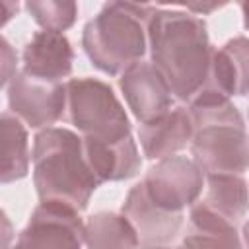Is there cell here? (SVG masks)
I'll list each match as a JSON object with an SVG mask.
<instances>
[{"label": "cell", "instance_id": "obj_1", "mask_svg": "<svg viewBox=\"0 0 249 249\" xmlns=\"http://www.w3.org/2000/svg\"><path fill=\"white\" fill-rule=\"evenodd\" d=\"M150 56L173 97L191 103L208 84L214 49L206 23L191 12L156 8L148 23Z\"/></svg>", "mask_w": 249, "mask_h": 249}, {"label": "cell", "instance_id": "obj_2", "mask_svg": "<svg viewBox=\"0 0 249 249\" xmlns=\"http://www.w3.org/2000/svg\"><path fill=\"white\" fill-rule=\"evenodd\" d=\"M33 183L41 202L66 204L78 212L88 208L101 185L86 160L84 140L60 126L43 128L33 138Z\"/></svg>", "mask_w": 249, "mask_h": 249}, {"label": "cell", "instance_id": "obj_3", "mask_svg": "<svg viewBox=\"0 0 249 249\" xmlns=\"http://www.w3.org/2000/svg\"><path fill=\"white\" fill-rule=\"evenodd\" d=\"M191 154L206 175H241L249 169V134L230 97L202 89L191 103Z\"/></svg>", "mask_w": 249, "mask_h": 249}, {"label": "cell", "instance_id": "obj_4", "mask_svg": "<svg viewBox=\"0 0 249 249\" xmlns=\"http://www.w3.org/2000/svg\"><path fill=\"white\" fill-rule=\"evenodd\" d=\"M156 6L107 2L84 25L82 47L89 62L103 74L117 76L140 62L146 53L148 23Z\"/></svg>", "mask_w": 249, "mask_h": 249}, {"label": "cell", "instance_id": "obj_5", "mask_svg": "<svg viewBox=\"0 0 249 249\" xmlns=\"http://www.w3.org/2000/svg\"><path fill=\"white\" fill-rule=\"evenodd\" d=\"M68 121L84 134L103 142L130 136V121L113 88L97 78H72L66 82Z\"/></svg>", "mask_w": 249, "mask_h": 249}, {"label": "cell", "instance_id": "obj_6", "mask_svg": "<svg viewBox=\"0 0 249 249\" xmlns=\"http://www.w3.org/2000/svg\"><path fill=\"white\" fill-rule=\"evenodd\" d=\"M142 183L156 206L165 212L183 214L185 206H193L198 200L204 171L191 158L169 156L152 165Z\"/></svg>", "mask_w": 249, "mask_h": 249}, {"label": "cell", "instance_id": "obj_7", "mask_svg": "<svg viewBox=\"0 0 249 249\" xmlns=\"http://www.w3.org/2000/svg\"><path fill=\"white\" fill-rule=\"evenodd\" d=\"M84 243L86 224L78 210L58 202H41L12 249H82Z\"/></svg>", "mask_w": 249, "mask_h": 249}, {"label": "cell", "instance_id": "obj_8", "mask_svg": "<svg viewBox=\"0 0 249 249\" xmlns=\"http://www.w3.org/2000/svg\"><path fill=\"white\" fill-rule=\"evenodd\" d=\"M8 107L31 128H51L66 109V84L37 80L21 70L8 84Z\"/></svg>", "mask_w": 249, "mask_h": 249}, {"label": "cell", "instance_id": "obj_9", "mask_svg": "<svg viewBox=\"0 0 249 249\" xmlns=\"http://www.w3.org/2000/svg\"><path fill=\"white\" fill-rule=\"evenodd\" d=\"M119 88L140 124L156 121L173 109V93L152 62L140 60L132 64L121 74Z\"/></svg>", "mask_w": 249, "mask_h": 249}, {"label": "cell", "instance_id": "obj_10", "mask_svg": "<svg viewBox=\"0 0 249 249\" xmlns=\"http://www.w3.org/2000/svg\"><path fill=\"white\" fill-rule=\"evenodd\" d=\"M123 214L134 226L144 245H167L177 237L183 226V214L165 212L156 206L142 181L128 191L123 202Z\"/></svg>", "mask_w": 249, "mask_h": 249}, {"label": "cell", "instance_id": "obj_11", "mask_svg": "<svg viewBox=\"0 0 249 249\" xmlns=\"http://www.w3.org/2000/svg\"><path fill=\"white\" fill-rule=\"evenodd\" d=\"M23 72L45 82L62 84L72 72L74 51L70 41L56 31H37L21 53Z\"/></svg>", "mask_w": 249, "mask_h": 249}, {"label": "cell", "instance_id": "obj_12", "mask_svg": "<svg viewBox=\"0 0 249 249\" xmlns=\"http://www.w3.org/2000/svg\"><path fill=\"white\" fill-rule=\"evenodd\" d=\"M138 138L148 160H163L173 156L193 140V121L189 109L173 107L160 119L140 124Z\"/></svg>", "mask_w": 249, "mask_h": 249}, {"label": "cell", "instance_id": "obj_13", "mask_svg": "<svg viewBox=\"0 0 249 249\" xmlns=\"http://www.w3.org/2000/svg\"><path fill=\"white\" fill-rule=\"evenodd\" d=\"M82 140H84L86 160L99 183L124 181L140 171L142 158L132 136L119 142H103L93 138H82Z\"/></svg>", "mask_w": 249, "mask_h": 249}, {"label": "cell", "instance_id": "obj_14", "mask_svg": "<svg viewBox=\"0 0 249 249\" xmlns=\"http://www.w3.org/2000/svg\"><path fill=\"white\" fill-rule=\"evenodd\" d=\"M204 89L226 97L249 93V39L233 37L218 51L214 49L210 80Z\"/></svg>", "mask_w": 249, "mask_h": 249}, {"label": "cell", "instance_id": "obj_15", "mask_svg": "<svg viewBox=\"0 0 249 249\" xmlns=\"http://www.w3.org/2000/svg\"><path fill=\"white\" fill-rule=\"evenodd\" d=\"M177 249H243L237 226L206 210L198 202L191 206L189 230Z\"/></svg>", "mask_w": 249, "mask_h": 249}, {"label": "cell", "instance_id": "obj_16", "mask_svg": "<svg viewBox=\"0 0 249 249\" xmlns=\"http://www.w3.org/2000/svg\"><path fill=\"white\" fill-rule=\"evenodd\" d=\"M196 202L237 226L249 210V185L241 175H208V191Z\"/></svg>", "mask_w": 249, "mask_h": 249}, {"label": "cell", "instance_id": "obj_17", "mask_svg": "<svg viewBox=\"0 0 249 249\" xmlns=\"http://www.w3.org/2000/svg\"><path fill=\"white\" fill-rule=\"evenodd\" d=\"M140 237L124 214L95 212L86 222L88 249H136Z\"/></svg>", "mask_w": 249, "mask_h": 249}, {"label": "cell", "instance_id": "obj_18", "mask_svg": "<svg viewBox=\"0 0 249 249\" xmlns=\"http://www.w3.org/2000/svg\"><path fill=\"white\" fill-rule=\"evenodd\" d=\"M0 132H2V169L0 181L12 183L23 179L29 171V144L27 130L14 113L4 111L0 117Z\"/></svg>", "mask_w": 249, "mask_h": 249}, {"label": "cell", "instance_id": "obj_19", "mask_svg": "<svg viewBox=\"0 0 249 249\" xmlns=\"http://www.w3.org/2000/svg\"><path fill=\"white\" fill-rule=\"evenodd\" d=\"M25 8L45 31L56 33L72 27L78 16V4L70 0H29Z\"/></svg>", "mask_w": 249, "mask_h": 249}, {"label": "cell", "instance_id": "obj_20", "mask_svg": "<svg viewBox=\"0 0 249 249\" xmlns=\"http://www.w3.org/2000/svg\"><path fill=\"white\" fill-rule=\"evenodd\" d=\"M2 60H4V70H2V88H8V84L14 80V74H12V70H10V66L16 62V53L12 51V47H10V43L2 37Z\"/></svg>", "mask_w": 249, "mask_h": 249}, {"label": "cell", "instance_id": "obj_21", "mask_svg": "<svg viewBox=\"0 0 249 249\" xmlns=\"http://www.w3.org/2000/svg\"><path fill=\"white\" fill-rule=\"evenodd\" d=\"M239 8H241V14H243V25L249 31V0H243L239 4Z\"/></svg>", "mask_w": 249, "mask_h": 249}, {"label": "cell", "instance_id": "obj_22", "mask_svg": "<svg viewBox=\"0 0 249 249\" xmlns=\"http://www.w3.org/2000/svg\"><path fill=\"white\" fill-rule=\"evenodd\" d=\"M243 241H245V245L249 247V220L243 224Z\"/></svg>", "mask_w": 249, "mask_h": 249}, {"label": "cell", "instance_id": "obj_23", "mask_svg": "<svg viewBox=\"0 0 249 249\" xmlns=\"http://www.w3.org/2000/svg\"><path fill=\"white\" fill-rule=\"evenodd\" d=\"M142 249H169V247H165V245H144Z\"/></svg>", "mask_w": 249, "mask_h": 249}]
</instances>
